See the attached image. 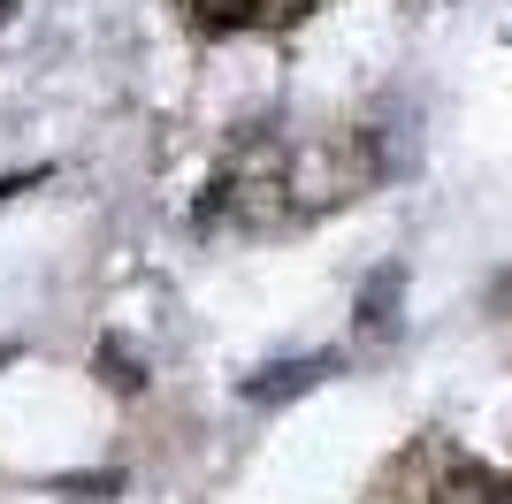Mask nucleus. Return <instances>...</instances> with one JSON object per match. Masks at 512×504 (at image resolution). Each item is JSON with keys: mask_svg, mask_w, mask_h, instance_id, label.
<instances>
[{"mask_svg": "<svg viewBox=\"0 0 512 504\" xmlns=\"http://www.w3.org/2000/svg\"><path fill=\"white\" fill-rule=\"evenodd\" d=\"M329 367H337L329 352H306V359H283V367H260V375L245 382V398H253V405H283V398H299V390H314Z\"/></svg>", "mask_w": 512, "mask_h": 504, "instance_id": "f257e3e1", "label": "nucleus"}, {"mask_svg": "<svg viewBox=\"0 0 512 504\" xmlns=\"http://www.w3.org/2000/svg\"><path fill=\"white\" fill-rule=\"evenodd\" d=\"M398 291H406V268H398V260L367 275V291H360V329H367V336H383L390 321H398V314H390V306H398Z\"/></svg>", "mask_w": 512, "mask_h": 504, "instance_id": "f03ea898", "label": "nucleus"}, {"mask_svg": "<svg viewBox=\"0 0 512 504\" xmlns=\"http://www.w3.org/2000/svg\"><path fill=\"white\" fill-rule=\"evenodd\" d=\"M92 367H100V375L115 382L123 398H138V390H146V375H138V359H130L123 344H100V352H92Z\"/></svg>", "mask_w": 512, "mask_h": 504, "instance_id": "7ed1b4c3", "label": "nucleus"}, {"mask_svg": "<svg viewBox=\"0 0 512 504\" xmlns=\"http://www.w3.org/2000/svg\"><path fill=\"white\" fill-rule=\"evenodd\" d=\"M490 497H497L490 474H482V466H459V474L444 482V497H436V504H490Z\"/></svg>", "mask_w": 512, "mask_h": 504, "instance_id": "20e7f679", "label": "nucleus"}, {"mask_svg": "<svg viewBox=\"0 0 512 504\" xmlns=\"http://www.w3.org/2000/svg\"><path fill=\"white\" fill-rule=\"evenodd\" d=\"M62 497H77V504H115V489H123V474H62Z\"/></svg>", "mask_w": 512, "mask_h": 504, "instance_id": "39448f33", "label": "nucleus"}, {"mask_svg": "<svg viewBox=\"0 0 512 504\" xmlns=\"http://www.w3.org/2000/svg\"><path fill=\"white\" fill-rule=\"evenodd\" d=\"M16 191H39V176H0V199H16Z\"/></svg>", "mask_w": 512, "mask_h": 504, "instance_id": "423d86ee", "label": "nucleus"}, {"mask_svg": "<svg viewBox=\"0 0 512 504\" xmlns=\"http://www.w3.org/2000/svg\"><path fill=\"white\" fill-rule=\"evenodd\" d=\"M16 8H23V0H0V23H8V16H16Z\"/></svg>", "mask_w": 512, "mask_h": 504, "instance_id": "0eeeda50", "label": "nucleus"}]
</instances>
